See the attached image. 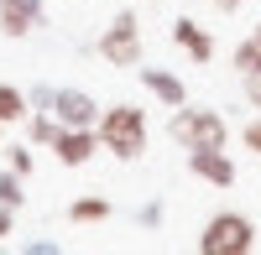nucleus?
<instances>
[{"label": "nucleus", "instance_id": "obj_9", "mask_svg": "<svg viewBox=\"0 0 261 255\" xmlns=\"http://www.w3.org/2000/svg\"><path fill=\"white\" fill-rule=\"evenodd\" d=\"M172 42H178V47H183L193 62H209V57H214V37L199 26V21H188V16L172 21Z\"/></svg>", "mask_w": 261, "mask_h": 255}, {"label": "nucleus", "instance_id": "obj_7", "mask_svg": "<svg viewBox=\"0 0 261 255\" xmlns=\"http://www.w3.org/2000/svg\"><path fill=\"white\" fill-rule=\"evenodd\" d=\"M188 172L214 182V187H230L235 182V162L225 156V146H204V151H188Z\"/></svg>", "mask_w": 261, "mask_h": 255}, {"label": "nucleus", "instance_id": "obj_14", "mask_svg": "<svg viewBox=\"0 0 261 255\" xmlns=\"http://www.w3.org/2000/svg\"><path fill=\"white\" fill-rule=\"evenodd\" d=\"M21 203V182H16V172H0V208H16Z\"/></svg>", "mask_w": 261, "mask_h": 255}, {"label": "nucleus", "instance_id": "obj_5", "mask_svg": "<svg viewBox=\"0 0 261 255\" xmlns=\"http://www.w3.org/2000/svg\"><path fill=\"white\" fill-rule=\"evenodd\" d=\"M94 151H99V131H94V125H63L58 141H53V156L63 167H84Z\"/></svg>", "mask_w": 261, "mask_h": 255}, {"label": "nucleus", "instance_id": "obj_15", "mask_svg": "<svg viewBox=\"0 0 261 255\" xmlns=\"http://www.w3.org/2000/svg\"><path fill=\"white\" fill-rule=\"evenodd\" d=\"M32 167H37L32 151H27V146H16V151H11V172H16V177H32Z\"/></svg>", "mask_w": 261, "mask_h": 255}, {"label": "nucleus", "instance_id": "obj_6", "mask_svg": "<svg viewBox=\"0 0 261 255\" xmlns=\"http://www.w3.org/2000/svg\"><path fill=\"white\" fill-rule=\"evenodd\" d=\"M47 110L58 115V125H94L99 120V104L84 94V89H53V104Z\"/></svg>", "mask_w": 261, "mask_h": 255}, {"label": "nucleus", "instance_id": "obj_20", "mask_svg": "<svg viewBox=\"0 0 261 255\" xmlns=\"http://www.w3.org/2000/svg\"><path fill=\"white\" fill-rule=\"evenodd\" d=\"M0 131H6V120H0Z\"/></svg>", "mask_w": 261, "mask_h": 255}, {"label": "nucleus", "instance_id": "obj_18", "mask_svg": "<svg viewBox=\"0 0 261 255\" xmlns=\"http://www.w3.org/2000/svg\"><path fill=\"white\" fill-rule=\"evenodd\" d=\"M6 235H11V208H0V245H6Z\"/></svg>", "mask_w": 261, "mask_h": 255}, {"label": "nucleus", "instance_id": "obj_2", "mask_svg": "<svg viewBox=\"0 0 261 255\" xmlns=\"http://www.w3.org/2000/svg\"><path fill=\"white\" fill-rule=\"evenodd\" d=\"M167 136L178 141L183 151H204V146H225L230 125L220 120V110H183L178 104V115L167 120Z\"/></svg>", "mask_w": 261, "mask_h": 255}, {"label": "nucleus", "instance_id": "obj_17", "mask_svg": "<svg viewBox=\"0 0 261 255\" xmlns=\"http://www.w3.org/2000/svg\"><path fill=\"white\" fill-rule=\"evenodd\" d=\"M246 99L261 110V73H251V78H246Z\"/></svg>", "mask_w": 261, "mask_h": 255}, {"label": "nucleus", "instance_id": "obj_16", "mask_svg": "<svg viewBox=\"0 0 261 255\" xmlns=\"http://www.w3.org/2000/svg\"><path fill=\"white\" fill-rule=\"evenodd\" d=\"M246 146L261 156V120H251V125H246Z\"/></svg>", "mask_w": 261, "mask_h": 255}, {"label": "nucleus", "instance_id": "obj_3", "mask_svg": "<svg viewBox=\"0 0 261 255\" xmlns=\"http://www.w3.org/2000/svg\"><path fill=\"white\" fill-rule=\"evenodd\" d=\"M251 245H256V224L246 214H214L199 235L204 255H251Z\"/></svg>", "mask_w": 261, "mask_h": 255}, {"label": "nucleus", "instance_id": "obj_4", "mask_svg": "<svg viewBox=\"0 0 261 255\" xmlns=\"http://www.w3.org/2000/svg\"><path fill=\"white\" fill-rule=\"evenodd\" d=\"M99 57L110 62V68H136V62H141V26H136V16H130V11H120L110 26H105Z\"/></svg>", "mask_w": 261, "mask_h": 255}, {"label": "nucleus", "instance_id": "obj_13", "mask_svg": "<svg viewBox=\"0 0 261 255\" xmlns=\"http://www.w3.org/2000/svg\"><path fill=\"white\" fill-rule=\"evenodd\" d=\"M235 68H241L246 78H251V73H261V26L241 42V47H235Z\"/></svg>", "mask_w": 261, "mask_h": 255}, {"label": "nucleus", "instance_id": "obj_19", "mask_svg": "<svg viewBox=\"0 0 261 255\" xmlns=\"http://www.w3.org/2000/svg\"><path fill=\"white\" fill-rule=\"evenodd\" d=\"M214 6H220V11H235V6H241V0H214Z\"/></svg>", "mask_w": 261, "mask_h": 255}, {"label": "nucleus", "instance_id": "obj_1", "mask_svg": "<svg viewBox=\"0 0 261 255\" xmlns=\"http://www.w3.org/2000/svg\"><path fill=\"white\" fill-rule=\"evenodd\" d=\"M94 131H99V146L110 156H120V162H136L146 151V115L136 104H110V110H99Z\"/></svg>", "mask_w": 261, "mask_h": 255}, {"label": "nucleus", "instance_id": "obj_12", "mask_svg": "<svg viewBox=\"0 0 261 255\" xmlns=\"http://www.w3.org/2000/svg\"><path fill=\"white\" fill-rule=\"evenodd\" d=\"M99 219H110V198H79L68 208V224H99Z\"/></svg>", "mask_w": 261, "mask_h": 255}, {"label": "nucleus", "instance_id": "obj_10", "mask_svg": "<svg viewBox=\"0 0 261 255\" xmlns=\"http://www.w3.org/2000/svg\"><path fill=\"white\" fill-rule=\"evenodd\" d=\"M141 83L167 104V110H178V104H183V83L172 78V73H162V68H141Z\"/></svg>", "mask_w": 261, "mask_h": 255}, {"label": "nucleus", "instance_id": "obj_11", "mask_svg": "<svg viewBox=\"0 0 261 255\" xmlns=\"http://www.w3.org/2000/svg\"><path fill=\"white\" fill-rule=\"evenodd\" d=\"M32 115V99L16 89V83H0V120L6 125H16V120H27Z\"/></svg>", "mask_w": 261, "mask_h": 255}, {"label": "nucleus", "instance_id": "obj_8", "mask_svg": "<svg viewBox=\"0 0 261 255\" xmlns=\"http://www.w3.org/2000/svg\"><path fill=\"white\" fill-rule=\"evenodd\" d=\"M42 21V0H0V31L6 37H27Z\"/></svg>", "mask_w": 261, "mask_h": 255}]
</instances>
